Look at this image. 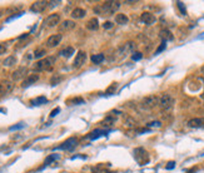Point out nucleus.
Returning a JSON list of instances; mask_svg holds the SVG:
<instances>
[{
    "instance_id": "obj_1",
    "label": "nucleus",
    "mask_w": 204,
    "mask_h": 173,
    "mask_svg": "<svg viewBox=\"0 0 204 173\" xmlns=\"http://www.w3.org/2000/svg\"><path fill=\"white\" fill-rule=\"evenodd\" d=\"M120 8L119 2H105L94 8V11L99 15H112Z\"/></svg>"
},
{
    "instance_id": "obj_2",
    "label": "nucleus",
    "mask_w": 204,
    "mask_h": 173,
    "mask_svg": "<svg viewBox=\"0 0 204 173\" xmlns=\"http://www.w3.org/2000/svg\"><path fill=\"white\" fill-rule=\"evenodd\" d=\"M55 64V58L54 57H47L39 61H37L34 64V71L35 72H47V71H51L53 66Z\"/></svg>"
},
{
    "instance_id": "obj_3",
    "label": "nucleus",
    "mask_w": 204,
    "mask_h": 173,
    "mask_svg": "<svg viewBox=\"0 0 204 173\" xmlns=\"http://www.w3.org/2000/svg\"><path fill=\"white\" fill-rule=\"evenodd\" d=\"M173 104H174V99H173V97L171 94H163L159 98V107L164 112L171 111L173 108Z\"/></svg>"
},
{
    "instance_id": "obj_4",
    "label": "nucleus",
    "mask_w": 204,
    "mask_h": 173,
    "mask_svg": "<svg viewBox=\"0 0 204 173\" xmlns=\"http://www.w3.org/2000/svg\"><path fill=\"white\" fill-rule=\"evenodd\" d=\"M142 106L147 109H152L157 106H159V97L157 95H148L142 100Z\"/></svg>"
},
{
    "instance_id": "obj_5",
    "label": "nucleus",
    "mask_w": 204,
    "mask_h": 173,
    "mask_svg": "<svg viewBox=\"0 0 204 173\" xmlns=\"http://www.w3.org/2000/svg\"><path fill=\"white\" fill-rule=\"evenodd\" d=\"M134 157L137 159V162L140 164V166H144L145 163H148L149 161V157H148V153L145 152V149L143 148H137L134 151Z\"/></svg>"
},
{
    "instance_id": "obj_6",
    "label": "nucleus",
    "mask_w": 204,
    "mask_h": 173,
    "mask_svg": "<svg viewBox=\"0 0 204 173\" xmlns=\"http://www.w3.org/2000/svg\"><path fill=\"white\" fill-rule=\"evenodd\" d=\"M78 144V139L75 137H70L68 138L65 142H63L59 147H56V149H63V151H73Z\"/></svg>"
},
{
    "instance_id": "obj_7",
    "label": "nucleus",
    "mask_w": 204,
    "mask_h": 173,
    "mask_svg": "<svg viewBox=\"0 0 204 173\" xmlns=\"http://www.w3.org/2000/svg\"><path fill=\"white\" fill-rule=\"evenodd\" d=\"M14 89V84L10 80H2L0 82V97L8 95L13 92Z\"/></svg>"
},
{
    "instance_id": "obj_8",
    "label": "nucleus",
    "mask_w": 204,
    "mask_h": 173,
    "mask_svg": "<svg viewBox=\"0 0 204 173\" xmlns=\"http://www.w3.org/2000/svg\"><path fill=\"white\" fill-rule=\"evenodd\" d=\"M49 2H45V0H38V2H34L30 7V10L33 13H43L49 5Z\"/></svg>"
},
{
    "instance_id": "obj_9",
    "label": "nucleus",
    "mask_w": 204,
    "mask_h": 173,
    "mask_svg": "<svg viewBox=\"0 0 204 173\" xmlns=\"http://www.w3.org/2000/svg\"><path fill=\"white\" fill-rule=\"evenodd\" d=\"M85 61H86V53L83 52V50H79L78 54H77V57H75V59H74L73 68H74V69L82 68V66L85 64Z\"/></svg>"
},
{
    "instance_id": "obj_10",
    "label": "nucleus",
    "mask_w": 204,
    "mask_h": 173,
    "mask_svg": "<svg viewBox=\"0 0 204 173\" xmlns=\"http://www.w3.org/2000/svg\"><path fill=\"white\" fill-rule=\"evenodd\" d=\"M60 21V15L59 14H50L47 16V19L44 20V26H48V28H53L55 26L56 24H59Z\"/></svg>"
},
{
    "instance_id": "obj_11",
    "label": "nucleus",
    "mask_w": 204,
    "mask_h": 173,
    "mask_svg": "<svg viewBox=\"0 0 204 173\" xmlns=\"http://www.w3.org/2000/svg\"><path fill=\"white\" fill-rule=\"evenodd\" d=\"M61 39H63V35H61V34H54V35H50V37L47 39V43H45V44H47L48 48H54V47H56V45L60 44Z\"/></svg>"
},
{
    "instance_id": "obj_12",
    "label": "nucleus",
    "mask_w": 204,
    "mask_h": 173,
    "mask_svg": "<svg viewBox=\"0 0 204 173\" xmlns=\"http://www.w3.org/2000/svg\"><path fill=\"white\" fill-rule=\"evenodd\" d=\"M26 73H28V69L25 66H20L11 74V78H13L14 82H16V80H20L21 78H24L26 75Z\"/></svg>"
},
{
    "instance_id": "obj_13",
    "label": "nucleus",
    "mask_w": 204,
    "mask_h": 173,
    "mask_svg": "<svg viewBox=\"0 0 204 173\" xmlns=\"http://www.w3.org/2000/svg\"><path fill=\"white\" fill-rule=\"evenodd\" d=\"M134 48H135V43L134 42H128V43H125V44H123L120 48H119V54L120 55H124V54H128V53H130V52H133L134 50Z\"/></svg>"
},
{
    "instance_id": "obj_14",
    "label": "nucleus",
    "mask_w": 204,
    "mask_h": 173,
    "mask_svg": "<svg viewBox=\"0 0 204 173\" xmlns=\"http://www.w3.org/2000/svg\"><path fill=\"white\" fill-rule=\"evenodd\" d=\"M75 28V23L73 20H64L60 25H59V30L60 31H70Z\"/></svg>"
},
{
    "instance_id": "obj_15",
    "label": "nucleus",
    "mask_w": 204,
    "mask_h": 173,
    "mask_svg": "<svg viewBox=\"0 0 204 173\" xmlns=\"http://www.w3.org/2000/svg\"><path fill=\"white\" fill-rule=\"evenodd\" d=\"M190 128H204V118H192L188 121Z\"/></svg>"
},
{
    "instance_id": "obj_16",
    "label": "nucleus",
    "mask_w": 204,
    "mask_h": 173,
    "mask_svg": "<svg viewBox=\"0 0 204 173\" xmlns=\"http://www.w3.org/2000/svg\"><path fill=\"white\" fill-rule=\"evenodd\" d=\"M140 20L147 25H152L155 23V16L152 13H143L140 15Z\"/></svg>"
},
{
    "instance_id": "obj_17",
    "label": "nucleus",
    "mask_w": 204,
    "mask_h": 173,
    "mask_svg": "<svg viewBox=\"0 0 204 173\" xmlns=\"http://www.w3.org/2000/svg\"><path fill=\"white\" fill-rule=\"evenodd\" d=\"M107 134H108V130H105V129H95V130H93L88 134V138L91 141H94V139H96V138H99L101 135H107Z\"/></svg>"
},
{
    "instance_id": "obj_18",
    "label": "nucleus",
    "mask_w": 204,
    "mask_h": 173,
    "mask_svg": "<svg viewBox=\"0 0 204 173\" xmlns=\"http://www.w3.org/2000/svg\"><path fill=\"white\" fill-rule=\"evenodd\" d=\"M38 79H39V75H38V74H30V75H28V77H26V79L23 82L21 87H23V88H26V87H29V85L34 84V83H35Z\"/></svg>"
},
{
    "instance_id": "obj_19",
    "label": "nucleus",
    "mask_w": 204,
    "mask_h": 173,
    "mask_svg": "<svg viewBox=\"0 0 204 173\" xmlns=\"http://www.w3.org/2000/svg\"><path fill=\"white\" fill-rule=\"evenodd\" d=\"M159 37H160V39L163 40V42H169V40H172L173 39V34L171 33V30H168V29H163V30H160V33H159Z\"/></svg>"
},
{
    "instance_id": "obj_20",
    "label": "nucleus",
    "mask_w": 204,
    "mask_h": 173,
    "mask_svg": "<svg viewBox=\"0 0 204 173\" xmlns=\"http://www.w3.org/2000/svg\"><path fill=\"white\" fill-rule=\"evenodd\" d=\"M72 18L73 19H82V18H84L85 15H86V11L84 10V9H82V8H75L73 11H72Z\"/></svg>"
},
{
    "instance_id": "obj_21",
    "label": "nucleus",
    "mask_w": 204,
    "mask_h": 173,
    "mask_svg": "<svg viewBox=\"0 0 204 173\" xmlns=\"http://www.w3.org/2000/svg\"><path fill=\"white\" fill-rule=\"evenodd\" d=\"M128 21H129V19H128V16L125 14H117L115 15V23L117 24L125 25V24H128Z\"/></svg>"
},
{
    "instance_id": "obj_22",
    "label": "nucleus",
    "mask_w": 204,
    "mask_h": 173,
    "mask_svg": "<svg viewBox=\"0 0 204 173\" xmlns=\"http://www.w3.org/2000/svg\"><path fill=\"white\" fill-rule=\"evenodd\" d=\"M98 26H99V23H98L96 18H91L86 21V29H89V30H96Z\"/></svg>"
},
{
    "instance_id": "obj_23",
    "label": "nucleus",
    "mask_w": 204,
    "mask_h": 173,
    "mask_svg": "<svg viewBox=\"0 0 204 173\" xmlns=\"http://www.w3.org/2000/svg\"><path fill=\"white\" fill-rule=\"evenodd\" d=\"M59 54H60L61 57L69 58V57H72V55L74 54V48H73V47H66V48H64L63 50H60Z\"/></svg>"
},
{
    "instance_id": "obj_24",
    "label": "nucleus",
    "mask_w": 204,
    "mask_h": 173,
    "mask_svg": "<svg viewBox=\"0 0 204 173\" xmlns=\"http://www.w3.org/2000/svg\"><path fill=\"white\" fill-rule=\"evenodd\" d=\"M16 61H18V59H16V57H14V55H10V57H8L4 61H3V65L4 66H13L14 64H16Z\"/></svg>"
},
{
    "instance_id": "obj_25",
    "label": "nucleus",
    "mask_w": 204,
    "mask_h": 173,
    "mask_svg": "<svg viewBox=\"0 0 204 173\" xmlns=\"http://www.w3.org/2000/svg\"><path fill=\"white\" fill-rule=\"evenodd\" d=\"M30 103H31L33 106H42V104H45V103H48V99L45 97H38L35 99H33Z\"/></svg>"
},
{
    "instance_id": "obj_26",
    "label": "nucleus",
    "mask_w": 204,
    "mask_h": 173,
    "mask_svg": "<svg viewBox=\"0 0 204 173\" xmlns=\"http://www.w3.org/2000/svg\"><path fill=\"white\" fill-rule=\"evenodd\" d=\"M104 59H105L104 54H94V55H91V61L94 64H100L101 61H104Z\"/></svg>"
},
{
    "instance_id": "obj_27",
    "label": "nucleus",
    "mask_w": 204,
    "mask_h": 173,
    "mask_svg": "<svg viewBox=\"0 0 204 173\" xmlns=\"http://www.w3.org/2000/svg\"><path fill=\"white\" fill-rule=\"evenodd\" d=\"M61 80H63V75L55 74V75H53V77H51V79H50V84H51V85H58Z\"/></svg>"
},
{
    "instance_id": "obj_28",
    "label": "nucleus",
    "mask_w": 204,
    "mask_h": 173,
    "mask_svg": "<svg viewBox=\"0 0 204 173\" xmlns=\"http://www.w3.org/2000/svg\"><path fill=\"white\" fill-rule=\"evenodd\" d=\"M47 54V50L44 49V48H38L35 52H34V58H42V57H44Z\"/></svg>"
},
{
    "instance_id": "obj_29",
    "label": "nucleus",
    "mask_w": 204,
    "mask_h": 173,
    "mask_svg": "<svg viewBox=\"0 0 204 173\" xmlns=\"http://www.w3.org/2000/svg\"><path fill=\"white\" fill-rule=\"evenodd\" d=\"M124 124H125V127H128V128H134V127H135V121H134L133 118H130V117H126V118L124 119Z\"/></svg>"
},
{
    "instance_id": "obj_30",
    "label": "nucleus",
    "mask_w": 204,
    "mask_h": 173,
    "mask_svg": "<svg viewBox=\"0 0 204 173\" xmlns=\"http://www.w3.org/2000/svg\"><path fill=\"white\" fill-rule=\"evenodd\" d=\"M56 158H58V154H50L49 157H47V159H45V162H44V166H43L42 168H44V167H47L48 164H50L51 162H54V161H55ZM42 168H40V169H42Z\"/></svg>"
},
{
    "instance_id": "obj_31",
    "label": "nucleus",
    "mask_w": 204,
    "mask_h": 173,
    "mask_svg": "<svg viewBox=\"0 0 204 173\" xmlns=\"http://www.w3.org/2000/svg\"><path fill=\"white\" fill-rule=\"evenodd\" d=\"M68 103H74V104H83V103H84V99H83V98H73V99H70Z\"/></svg>"
},
{
    "instance_id": "obj_32",
    "label": "nucleus",
    "mask_w": 204,
    "mask_h": 173,
    "mask_svg": "<svg viewBox=\"0 0 204 173\" xmlns=\"http://www.w3.org/2000/svg\"><path fill=\"white\" fill-rule=\"evenodd\" d=\"M177 5H178L179 10L182 11V14H183V15H185V14H187V10H185V7H184V4H183L182 2H178V3H177Z\"/></svg>"
},
{
    "instance_id": "obj_33",
    "label": "nucleus",
    "mask_w": 204,
    "mask_h": 173,
    "mask_svg": "<svg viewBox=\"0 0 204 173\" xmlns=\"http://www.w3.org/2000/svg\"><path fill=\"white\" fill-rule=\"evenodd\" d=\"M114 122H115V119H114L113 117H108V118H105V121L103 122V124H105V125H112Z\"/></svg>"
},
{
    "instance_id": "obj_34",
    "label": "nucleus",
    "mask_w": 204,
    "mask_h": 173,
    "mask_svg": "<svg viewBox=\"0 0 204 173\" xmlns=\"http://www.w3.org/2000/svg\"><path fill=\"white\" fill-rule=\"evenodd\" d=\"M147 125H148V127H150V128H154V127H157V128H159V127H162V123H160L159 121H155V122H152V123H148Z\"/></svg>"
},
{
    "instance_id": "obj_35",
    "label": "nucleus",
    "mask_w": 204,
    "mask_h": 173,
    "mask_svg": "<svg viewBox=\"0 0 204 173\" xmlns=\"http://www.w3.org/2000/svg\"><path fill=\"white\" fill-rule=\"evenodd\" d=\"M142 53H139V52H137V53H133V55H131V59L133 60H140L142 59Z\"/></svg>"
},
{
    "instance_id": "obj_36",
    "label": "nucleus",
    "mask_w": 204,
    "mask_h": 173,
    "mask_svg": "<svg viewBox=\"0 0 204 173\" xmlns=\"http://www.w3.org/2000/svg\"><path fill=\"white\" fill-rule=\"evenodd\" d=\"M165 47H166V43L165 42H162V44L159 45V48L157 49V52H155V54H159L160 52H163L164 49H165Z\"/></svg>"
},
{
    "instance_id": "obj_37",
    "label": "nucleus",
    "mask_w": 204,
    "mask_h": 173,
    "mask_svg": "<svg viewBox=\"0 0 204 173\" xmlns=\"http://www.w3.org/2000/svg\"><path fill=\"white\" fill-rule=\"evenodd\" d=\"M7 52V45L4 43H0V55H3Z\"/></svg>"
},
{
    "instance_id": "obj_38",
    "label": "nucleus",
    "mask_w": 204,
    "mask_h": 173,
    "mask_svg": "<svg viewBox=\"0 0 204 173\" xmlns=\"http://www.w3.org/2000/svg\"><path fill=\"white\" fill-rule=\"evenodd\" d=\"M174 167H175V162H174V161L168 162V164H166V169H173Z\"/></svg>"
},
{
    "instance_id": "obj_39",
    "label": "nucleus",
    "mask_w": 204,
    "mask_h": 173,
    "mask_svg": "<svg viewBox=\"0 0 204 173\" xmlns=\"http://www.w3.org/2000/svg\"><path fill=\"white\" fill-rule=\"evenodd\" d=\"M59 112H60V108H55V109H53V111H51V113H50V117H51V118H54V117H55Z\"/></svg>"
},
{
    "instance_id": "obj_40",
    "label": "nucleus",
    "mask_w": 204,
    "mask_h": 173,
    "mask_svg": "<svg viewBox=\"0 0 204 173\" xmlns=\"http://www.w3.org/2000/svg\"><path fill=\"white\" fill-rule=\"evenodd\" d=\"M103 26H104V29H110V28L113 26V24H112L110 21H105V23L103 24Z\"/></svg>"
},
{
    "instance_id": "obj_41",
    "label": "nucleus",
    "mask_w": 204,
    "mask_h": 173,
    "mask_svg": "<svg viewBox=\"0 0 204 173\" xmlns=\"http://www.w3.org/2000/svg\"><path fill=\"white\" fill-rule=\"evenodd\" d=\"M20 128H24V124H18V125H13V127H10V130H15V129H20Z\"/></svg>"
},
{
    "instance_id": "obj_42",
    "label": "nucleus",
    "mask_w": 204,
    "mask_h": 173,
    "mask_svg": "<svg viewBox=\"0 0 204 173\" xmlns=\"http://www.w3.org/2000/svg\"><path fill=\"white\" fill-rule=\"evenodd\" d=\"M2 16H3V11H2V10H0V18H2Z\"/></svg>"
},
{
    "instance_id": "obj_43",
    "label": "nucleus",
    "mask_w": 204,
    "mask_h": 173,
    "mask_svg": "<svg viewBox=\"0 0 204 173\" xmlns=\"http://www.w3.org/2000/svg\"><path fill=\"white\" fill-rule=\"evenodd\" d=\"M203 71H204V66H203Z\"/></svg>"
},
{
    "instance_id": "obj_44",
    "label": "nucleus",
    "mask_w": 204,
    "mask_h": 173,
    "mask_svg": "<svg viewBox=\"0 0 204 173\" xmlns=\"http://www.w3.org/2000/svg\"><path fill=\"white\" fill-rule=\"evenodd\" d=\"M203 98H204V94H203Z\"/></svg>"
}]
</instances>
